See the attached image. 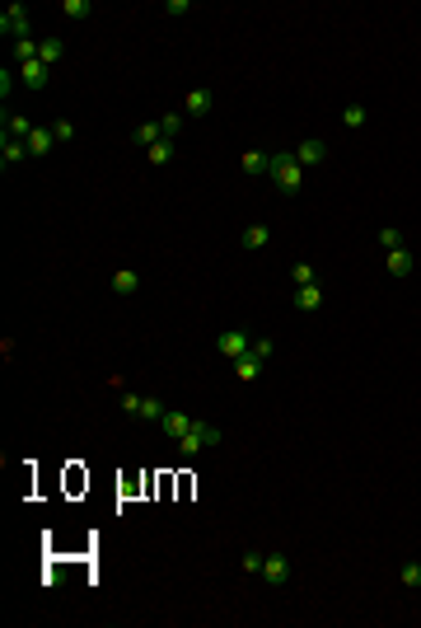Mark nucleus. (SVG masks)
I'll return each instance as SVG.
<instances>
[{
    "label": "nucleus",
    "mask_w": 421,
    "mask_h": 628,
    "mask_svg": "<svg viewBox=\"0 0 421 628\" xmlns=\"http://www.w3.org/2000/svg\"><path fill=\"white\" fill-rule=\"evenodd\" d=\"M272 183H276L281 192H290V197L304 188V164L295 159V150H281V155H272Z\"/></svg>",
    "instance_id": "f257e3e1"
},
{
    "label": "nucleus",
    "mask_w": 421,
    "mask_h": 628,
    "mask_svg": "<svg viewBox=\"0 0 421 628\" xmlns=\"http://www.w3.org/2000/svg\"><path fill=\"white\" fill-rule=\"evenodd\" d=\"M206 445H220V427H211V422H192V431L178 441V455H197V450H206Z\"/></svg>",
    "instance_id": "f03ea898"
},
{
    "label": "nucleus",
    "mask_w": 421,
    "mask_h": 628,
    "mask_svg": "<svg viewBox=\"0 0 421 628\" xmlns=\"http://www.w3.org/2000/svg\"><path fill=\"white\" fill-rule=\"evenodd\" d=\"M216 352L220 357H230V362H239L244 352H253V338L244 329H225V333H216Z\"/></svg>",
    "instance_id": "7ed1b4c3"
},
{
    "label": "nucleus",
    "mask_w": 421,
    "mask_h": 628,
    "mask_svg": "<svg viewBox=\"0 0 421 628\" xmlns=\"http://www.w3.org/2000/svg\"><path fill=\"white\" fill-rule=\"evenodd\" d=\"M0 33H5V38H29V10H24V5H10V10H5V15H0Z\"/></svg>",
    "instance_id": "20e7f679"
},
{
    "label": "nucleus",
    "mask_w": 421,
    "mask_h": 628,
    "mask_svg": "<svg viewBox=\"0 0 421 628\" xmlns=\"http://www.w3.org/2000/svg\"><path fill=\"white\" fill-rule=\"evenodd\" d=\"M211 113H216V94H211V90H187L183 117H211Z\"/></svg>",
    "instance_id": "39448f33"
},
{
    "label": "nucleus",
    "mask_w": 421,
    "mask_h": 628,
    "mask_svg": "<svg viewBox=\"0 0 421 628\" xmlns=\"http://www.w3.org/2000/svg\"><path fill=\"white\" fill-rule=\"evenodd\" d=\"M263 581L286 586V581H290V558H286V553H267L263 558Z\"/></svg>",
    "instance_id": "423d86ee"
},
{
    "label": "nucleus",
    "mask_w": 421,
    "mask_h": 628,
    "mask_svg": "<svg viewBox=\"0 0 421 628\" xmlns=\"http://www.w3.org/2000/svg\"><path fill=\"white\" fill-rule=\"evenodd\" d=\"M159 431H164V436H173V441H183L187 431H192V418H187L183 408H164V418H159Z\"/></svg>",
    "instance_id": "0eeeda50"
},
{
    "label": "nucleus",
    "mask_w": 421,
    "mask_h": 628,
    "mask_svg": "<svg viewBox=\"0 0 421 628\" xmlns=\"http://www.w3.org/2000/svg\"><path fill=\"white\" fill-rule=\"evenodd\" d=\"M108 291L112 296H136L140 291V272H131V267H117V272H112V282H108Z\"/></svg>",
    "instance_id": "6e6552de"
},
{
    "label": "nucleus",
    "mask_w": 421,
    "mask_h": 628,
    "mask_svg": "<svg viewBox=\"0 0 421 628\" xmlns=\"http://www.w3.org/2000/svg\"><path fill=\"white\" fill-rule=\"evenodd\" d=\"M61 57H66V38H57V33H47L43 43H38V62H43L47 71H52V66L61 62Z\"/></svg>",
    "instance_id": "1a4fd4ad"
},
{
    "label": "nucleus",
    "mask_w": 421,
    "mask_h": 628,
    "mask_svg": "<svg viewBox=\"0 0 421 628\" xmlns=\"http://www.w3.org/2000/svg\"><path fill=\"white\" fill-rule=\"evenodd\" d=\"M0 155H5V164H24L29 155V141H19V136H10V131H0Z\"/></svg>",
    "instance_id": "9d476101"
},
{
    "label": "nucleus",
    "mask_w": 421,
    "mask_h": 628,
    "mask_svg": "<svg viewBox=\"0 0 421 628\" xmlns=\"http://www.w3.org/2000/svg\"><path fill=\"white\" fill-rule=\"evenodd\" d=\"M234 376L244 380V385H253V380L263 376V357H258V352H244V357L234 362Z\"/></svg>",
    "instance_id": "9b49d317"
},
{
    "label": "nucleus",
    "mask_w": 421,
    "mask_h": 628,
    "mask_svg": "<svg viewBox=\"0 0 421 628\" xmlns=\"http://www.w3.org/2000/svg\"><path fill=\"white\" fill-rule=\"evenodd\" d=\"M295 159L304 164V169H309V164H323V159H327V145H323V141H300V145H295Z\"/></svg>",
    "instance_id": "f8f14e48"
},
{
    "label": "nucleus",
    "mask_w": 421,
    "mask_h": 628,
    "mask_svg": "<svg viewBox=\"0 0 421 628\" xmlns=\"http://www.w3.org/2000/svg\"><path fill=\"white\" fill-rule=\"evenodd\" d=\"M295 310H323V286H318V282H313V286H300V291H295Z\"/></svg>",
    "instance_id": "ddd939ff"
},
{
    "label": "nucleus",
    "mask_w": 421,
    "mask_h": 628,
    "mask_svg": "<svg viewBox=\"0 0 421 628\" xmlns=\"http://www.w3.org/2000/svg\"><path fill=\"white\" fill-rule=\"evenodd\" d=\"M384 263H389V277H407V272L417 267V258H412V249H393Z\"/></svg>",
    "instance_id": "4468645a"
},
{
    "label": "nucleus",
    "mask_w": 421,
    "mask_h": 628,
    "mask_svg": "<svg viewBox=\"0 0 421 628\" xmlns=\"http://www.w3.org/2000/svg\"><path fill=\"white\" fill-rule=\"evenodd\" d=\"M145 159H150V164H173V159H178V141H169V136L155 141L150 150H145Z\"/></svg>",
    "instance_id": "2eb2a0df"
},
{
    "label": "nucleus",
    "mask_w": 421,
    "mask_h": 628,
    "mask_svg": "<svg viewBox=\"0 0 421 628\" xmlns=\"http://www.w3.org/2000/svg\"><path fill=\"white\" fill-rule=\"evenodd\" d=\"M57 145V136H52V127H33V136H29V155L38 159V155H47Z\"/></svg>",
    "instance_id": "dca6fc26"
},
{
    "label": "nucleus",
    "mask_w": 421,
    "mask_h": 628,
    "mask_svg": "<svg viewBox=\"0 0 421 628\" xmlns=\"http://www.w3.org/2000/svg\"><path fill=\"white\" fill-rule=\"evenodd\" d=\"M239 164H244V173H272V155L267 150H244Z\"/></svg>",
    "instance_id": "f3484780"
},
{
    "label": "nucleus",
    "mask_w": 421,
    "mask_h": 628,
    "mask_svg": "<svg viewBox=\"0 0 421 628\" xmlns=\"http://www.w3.org/2000/svg\"><path fill=\"white\" fill-rule=\"evenodd\" d=\"M0 127H5L10 136H19V141H29V136H33V122L24 117V113H5V122H0Z\"/></svg>",
    "instance_id": "a211bd4d"
},
{
    "label": "nucleus",
    "mask_w": 421,
    "mask_h": 628,
    "mask_svg": "<svg viewBox=\"0 0 421 628\" xmlns=\"http://www.w3.org/2000/svg\"><path fill=\"white\" fill-rule=\"evenodd\" d=\"M19 76H24L29 90H43V85H47V66L43 62H24V66H19Z\"/></svg>",
    "instance_id": "6ab92c4d"
},
{
    "label": "nucleus",
    "mask_w": 421,
    "mask_h": 628,
    "mask_svg": "<svg viewBox=\"0 0 421 628\" xmlns=\"http://www.w3.org/2000/svg\"><path fill=\"white\" fill-rule=\"evenodd\" d=\"M267 239H272V230H267L263 220H253L249 230H244V239H239V244H244V249H263Z\"/></svg>",
    "instance_id": "aec40b11"
},
{
    "label": "nucleus",
    "mask_w": 421,
    "mask_h": 628,
    "mask_svg": "<svg viewBox=\"0 0 421 628\" xmlns=\"http://www.w3.org/2000/svg\"><path fill=\"white\" fill-rule=\"evenodd\" d=\"M131 136H136V145H145V150H150L155 141H164V127H159V122H140Z\"/></svg>",
    "instance_id": "412c9836"
},
{
    "label": "nucleus",
    "mask_w": 421,
    "mask_h": 628,
    "mask_svg": "<svg viewBox=\"0 0 421 628\" xmlns=\"http://www.w3.org/2000/svg\"><path fill=\"white\" fill-rule=\"evenodd\" d=\"M379 249H384V253L403 249V230H398V225H384V230H379Z\"/></svg>",
    "instance_id": "4be33fe9"
},
{
    "label": "nucleus",
    "mask_w": 421,
    "mask_h": 628,
    "mask_svg": "<svg viewBox=\"0 0 421 628\" xmlns=\"http://www.w3.org/2000/svg\"><path fill=\"white\" fill-rule=\"evenodd\" d=\"M15 62H19V66H24V62H38V43H33V33L15 43Z\"/></svg>",
    "instance_id": "5701e85b"
},
{
    "label": "nucleus",
    "mask_w": 421,
    "mask_h": 628,
    "mask_svg": "<svg viewBox=\"0 0 421 628\" xmlns=\"http://www.w3.org/2000/svg\"><path fill=\"white\" fill-rule=\"evenodd\" d=\"M290 282H295V291H300V286H313V282H318V272H313L309 263H295V267H290Z\"/></svg>",
    "instance_id": "b1692460"
},
{
    "label": "nucleus",
    "mask_w": 421,
    "mask_h": 628,
    "mask_svg": "<svg viewBox=\"0 0 421 628\" xmlns=\"http://www.w3.org/2000/svg\"><path fill=\"white\" fill-rule=\"evenodd\" d=\"M398 581H403V586H412V591H417V586H421V563H417V558H407V563H403V572H398Z\"/></svg>",
    "instance_id": "393cba45"
},
{
    "label": "nucleus",
    "mask_w": 421,
    "mask_h": 628,
    "mask_svg": "<svg viewBox=\"0 0 421 628\" xmlns=\"http://www.w3.org/2000/svg\"><path fill=\"white\" fill-rule=\"evenodd\" d=\"M365 122H370V108H360V104L342 108V127H365Z\"/></svg>",
    "instance_id": "a878e982"
},
{
    "label": "nucleus",
    "mask_w": 421,
    "mask_h": 628,
    "mask_svg": "<svg viewBox=\"0 0 421 628\" xmlns=\"http://www.w3.org/2000/svg\"><path fill=\"white\" fill-rule=\"evenodd\" d=\"M61 15H71V19H89V15H94V5H89V0H61Z\"/></svg>",
    "instance_id": "bb28decb"
},
{
    "label": "nucleus",
    "mask_w": 421,
    "mask_h": 628,
    "mask_svg": "<svg viewBox=\"0 0 421 628\" xmlns=\"http://www.w3.org/2000/svg\"><path fill=\"white\" fill-rule=\"evenodd\" d=\"M159 127H164V136H169V141H178V131L187 127V117H183V113H169V117H159Z\"/></svg>",
    "instance_id": "cd10ccee"
},
{
    "label": "nucleus",
    "mask_w": 421,
    "mask_h": 628,
    "mask_svg": "<svg viewBox=\"0 0 421 628\" xmlns=\"http://www.w3.org/2000/svg\"><path fill=\"white\" fill-rule=\"evenodd\" d=\"M136 418H145V422H159V418H164V404H159V399H140V413Z\"/></svg>",
    "instance_id": "c85d7f7f"
},
{
    "label": "nucleus",
    "mask_w": 421,
    "mask_h": 628,
    "mask_svg": "<svg viewBox=\"0 0 421 628\" xmlns=\"http://www.w3.org/2000/svg\"><path fill=\"white\" fill-rule=\"evenodd\" d=\"M52 136H57V145H66L75 136V122H71V117H57V122H52Z\"/></svg>",
    "instance_id": "c756f323"
},
{
    "label": "nucleus",
    "mask_w": 421,
    "mask_h": 628,
    "mask_svg": "<svg viewBox=\"0 0 421 628\" xmlns=\"http://www.w3.org/2000/svg\"><path fill=\"white\" fill-rule=\"evenodd\" d=\"M263 558H267V553L249 549V553H244V572H249V577H263Z\"/></svg>",
    "instance_id": "7c9ffc66"
},
{
    "label": "nucleus",
    "mask_w": 421,
    "mask_h": 628,
    "mask_svg": "<svg viewBox=\"0 0 421 628\" xmlns=\"http://www.w3.org/2000/svg\"><path fill=\"white\" fill-rule=\"evenodd\" d=\"M253 352H258L263 362H272V338H258V343H253Z\"/></svg>",
    "instance_id": "2f4dec72"
},
{
    "label": "nucleus",
    "mask_w": 421,
    "mask_h": 628,
    "mask_svg": "<svg viewBox=\"0 0 421 628\" xmlns=\"http://www.w3.org/2000/svg\"><path fill=\"white\" fill-rule=\"evenodd\" d=\"M122 408H126V413H140V394L126 390V394H122Z\"/></svg>",
    "instance_id": "473e14b6"
},
{
    "label": "nucleus",
    "mask_w": 421,
    "mask_h": 628,
    "mask_svg": "<svg viewBox=\"0 0 421 628\" xmlns=\"http://www.w3.org/2000/svg\"><path fill=\"white\" fill-rule=\"evenodd\" d=\"M187 10H192L187 0H169V5H164V15H187Z\"/></svg>",
    "instance_id": "72a5a7b5"
}]
</instances>
